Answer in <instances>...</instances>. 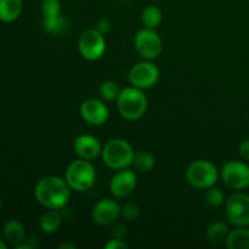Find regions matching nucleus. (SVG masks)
Wrapping results in <instances>:
<instances>
[{
	"instance_id": "5701e85b",
	"label": "nucleus",
	"mask_w": 249,
	"mask_h": 249,
	"mask_svg": "<svg viewBox=\"0 0 249 249\" xmlns=\"http://www.w3.org/2000/svg\"><path fill=\"white\" fill-rule=\"evenodd\" d=\"M121 89L117 85V83H114L113 80H106V82L101 83L99 88V94L102 97V100L105 101H113L117 100Z\"/></svg>"
},
{
	"instance_id": "2eb2a0df",
	"label": "nucleus",
	"mask_w": 249,
	"mask_h": 249,
	"mask_svg": "<svg viewBox=\"0 0 249 249\" xmlns=\"http://www.w3.org/2000/svg\"><path fill=\"white\" fill-rule=\"evenodd\" d=\"M2 236L7 245L17 247L26 240V230L18 220H9L2 228Z\"/></svg>"
},
{
	"instance_id": "2f4dec72",
	"label": "nucleus",
	"mask_w": 249,
	"mask_h": 249,
	"mask_svg": "<svg viewBox=\"0 0 249 249\" xmlns=\"http://www.w3.org/2000/svg\"><path fill=\"white\" fill-rule=\"evenodd\" d=\"M60 249H75L74 245H71V243H62V245L58 247Z\"/></svg>"
},
{
	"instance_id": "4468645a",
	"label": "nucleus",
	"mask_w": 249,
	"mask_h": 249,
	"mask_svg": "<svg viewBox=\"0 0 249 249\" xmlns=\"http://www.w3.org/2000/svg\"><path fill=\"white\" fill-rule=\"evenodd\" d=\"M75 155L82 160H94L101 156L102 146L99 139L92 135H80L75 139L74 145Z\"/></svg>"
},
{
	"instance_id": "9b49d317",
	"label": "nucleus",
	"mask_w": 249,
	"mask_h": 249,
	"mask_svg": "<svg viewBox=\"0 0 249 249\" xmlns=\"http://www.w3.org/2000/svg\"><path fill=\"white\" fill-rule=\"evenodd\" d=\"M138 177L135 173L129 168L117 170L116 174L112 177L109 182V191L114 198L124 199L130 196L136 189Z\"/></svg>"
},
{
	"instance_id": "7c9ffc66",
	"label": "nucleus",
	"mask_w": 249,
	"mask_h": 249,
	"mask_svg": "<svg viewBox=\"0 0 249 249\" xmlns=\"http://www.w3.org/2000/svg\"><path fill=\"white\" fill-rule=\"evenodd\" d=\"M238 152L243 160H249V140H245L238 146Z\"/></svg>"
},
{
	"instance_id": "423d86ee",
	"label": "nucleus",
	"mask_w": 249,
	"mask_h": 249,
	"mask_svg": "<svg viewBox=\"0 0 249 249\" xmlns=\"http://www.w3.org/2000/svg\"><path fill=\"white\" fill-rule=\"evenodd\" d=\"M134 48L143 60L152 61L162 53V39L155 28L145 27L134 36Z\"/></svg>"
},
{
	"instance_id": "7ed1b4c3",
	"label": "nucleus",
	"mask_w": 249,
	"mask_h": 249,
	"mask_svg": "<svg viewBox=\"0 0 249 249\" xmlns=\"http://www.w3.org/2000/svg\"><path fill=\"white\" fill-rule=\"evenodd\" d=\"M134 151L130 142L124 139H111L102 146V162L112 170H122L133 164Z\"/></svg>"
},
{
	"instance_id": "f8f14e48",
	"label": "nucleus",
	"mask_w": 249,
	"mask_h": 249,
	"mask_svg": "<svg viewBox=\"0 0 249 249\" xmlns=\"http://www.w3.org/2000/svg\"><path fill=\"white\" fill-rule=\"evenodd\" d=\"M80 116L89 125L100 126L107 122L109 111L107 105L101 100L88 99L80 105Z\"/></svg>"
},
{
	"instance_id": "393cba45",
	"label": "nucleus",
	"mask_w": 249,
	"mask_h": 249,
	"mask_svg": "<svg viewBox=\"0 0 249 249\" xmlns=\"http://www.w3.org/2000/svg\"><path fill=\"white\" fill-rule=\"evenodd\" d=\"M43 17H53L61 14V4L58 0H43L41 1Z\"/></svg>"
},
{
	"instance_id": "aec40b11",
	"label": "nucleus",
	"mask_w": 249,
	"mask_h": 249,
	"mask_svg": "<svg viewBox=\"0 0 249 249\" xmlns=\"http://www.w3.org/2000/svg\"><path fill=\"white\" fill-rule=\"evenodd\" d=\"M229 226L224 221H214L207 228L206 236L209 242L212 243H221L226 241L229 235Z\"/></svg>"
},
{
	"instance_id": "f3484780",
	"label": "nucleus",
	"mask_w": 249,
	"mask_h": 249,
	"mask_svg": "<svg viewBox=\"0 0 249 249\" xmlns=\"http://www.w3.org/2000/svg\"><path fill=\"white\" fill-rule=\"evenodd\" d=\"M62 220L63 218L60 211H57V209H48V212H45L41 215V218L39 219V228L44 233L51 235V233H55L60 229Z\"/></svg>"
},
{
	"instance_id": "6ab92c4d",
	"label": "nucleus",
	"mask_w": 249,
	"mask_h": 249,
	"mask_svg": "<svg viewBox=\"0 0 249 249\" xmlns=\"http://www.w3.org/2000/svg\"><path fill=\"white\" fill-rule=\"evenodd\" d=\"M43 28L51 36H61L68 31L70 22L61 14L53 17H43Z\"/></svg>"
},
{
	"instance_id": "6e6552de",
	"label": "nucleus",
	"mask_w": 249,
	"mask_h": 249,
	"mask_svg": "<svg viewBox=\"0 0 249 249\" xmlns=\"http://www.w3.org/2000/svg\"><path fill=\"white\" fill-rule=\"evenodd\" d=\"M220 177L230 189L245 190L249 187V165L241 160H229L221 168Z\"/></svg>"
},
{
	"instance_id": "b1692460",
	"label": "nucleus",
	"mask_w": 249,
	"mask_h": 249,
	"mask_svg": "<svg viewBox=\"0 0 249 249\" xmlns=\"http://www.w3.org/2000/svg\"><path fill=\"white\" fill-rule=\"evenodd\" d=\"M204 199H206V203L211 208H219V207H221L225 203V197H224L223 191L218 189V187H215V185L206 190Z\"/></svg>"
},
{
	"instance_id": "c85d7f7f",
	"label": "nucleus",
	"mask_w": 249,
	"mask_h": 249,
	"mask_svg": "<svg viewBox=\"0 0 249 249\" xmlns=\"http://www.w3.org/2000/svg\"><path fill=\"white\" fill-rule=\"evenodd\" d=\"M39 241L36 237H29L26 238L21 245H18L17 247H15L16 249H33L36 247H38Z\"/></svg>"
},
{
	"instance_id": "a878e982",
	"label": "nucleus",
	"mask_w": 249,
	"mask_h": 249,
	"mask_svg": "<svg viewBox=\"0 0 249 249\" xmlns=\"http://www.w3.org/2000/svg\"><path fill=\"white\" fill-rule=\"evenodd\" d=\"M139 215H140V208H139L138 204L128 202L123 207H121V216H123L125 220H136Z\"/></svg>"
},
{
	"instance_id": "412c9836",
	"label": "nucleus",
	"mask_w": 249,
	"mask_h": 249,
	"mask_svg": "<svg viewBox=\"0 0 249 249\" xmlns=\"http://www.w3.org/2000/svg\"><path fill=\"white\" fill-rule=\"evenodd\" d=\"M133 165L135 169L140 173H148L152 170L156 165V158L148 151H136L134 155Z\"/></svg>"
},
{
	"instance_id": "9d476101",
	"label": "nucleus",
	"mask_w": 249,
	"mask_h": 249,
	"mask_svg": "<svg viewBox=\"0 0 249 249\" xmlns=\"http://www.w3.org/2000/svg\"><path fill=\"white\" fill-rule=\"evenodd\" d=\"M225 214L229 223L236 228L249 226V196L236 192L225 201Z\"/></svg>"
},
{
	"instance_id": "72a5a7b5",
	"label": "nucleus",
	"mask_w": 249,
	"mask_h": 249,
	"mask_svg": "<svg viewBox=\"0 0 249 249\" xmlns=\"http://www.w3.org/2000/svg\"><path fill=\"white\" fill-rule=\"evenodd\" d=\"M1 208H2V202L1 199H0V211H1Z\"/></svg>"
},
{
	"instance_id": "f257e3e1",
	"label": "nucleus",
	"mask_w": 249,
	"mask_h": 249,
	"mask_svg": "<svg viewBox=\"0 0 249 249\" xmlns=\"http://www.w3.org/2000/svg\"><path fill=\"white\" fill-rule=\"evenodd\" d=\"M71 187L65 178L49 175L41 178L34 186V197L46 209L61 211L67 207L71 198Z\"/></svg>"
},
{
	"instance_id": "f03ea898",
	"label": "nucleus",
	"mask_w": 249,
	"mask_h": 249,
	"mask_svg": "<svg viewBox=\"0 0 249 249\" xmlns=\"http://www.w3.org/2000/svg\"><path fill=\"white\" fill-rule=\"evenodd\" d=\"M116 101L119 114L126 121H138L147 109V97L142 90L133 85L121 89Z\"/></svg>"
},
{
	"instance_id": "bb28decb",
	"label": "nucleus",
	"mask_w": 249,
	"mask_h": 249,
	"mask_svg": "<svg viewBox=\"0 0 249 249\" xmlns=\"http://www.w3.org/2000/svg\"><path fill=\"white\" fill-rule=\"evenodd\" d=\"M111 235L113 238H119V240H124L128 235V229L123 225V224H113V228L111 230Z\"/></svg>"
},
{
	"instance_id": "20e7f679",
	"label": "nucleus",
	"mask_w": 249,
	"mask_h": 249,
	"mask_svg": "<svg viewBox=\"0 0 249 249\" xmlns=\"http://www.w3.org/2000/svg\"><path fill=\"white\" fill-rule=\"evenodd\" d=\"M65 180L73 191L84 192L91 189L96 180V170L91 160H75L68 164Z\"/></svg>"
},
{
	"instance_id": "1a4fd4ad",
	"label": "nucleus",
	"mask_w": 249,
	"mask_h": 249,
	"mask_svg": "<svg viewBox=\"0 0 249 249\" xmlns=\"http://www.w3.org/2000/svg\"><path fill=\"white\" fill-rule=\"evenodd\" d=\"M160 68L148 60H143L134 65L129 71V82L133 87L141 90L155 87L160 80Z\"/></svg>"
},
{
	"instance_id": "cd10ccee",
	"label": "nucleus",
	"mask_w": 249,
	"mask_h": 249,
	"mask_svg": "<svg viewBox=\"0 0 249 249\" xmlns=\"http://www.w3.org/2000/svg\"><path fill=\"white\" fill-rule=\"evenodd\" d=\"M105 248L106 249H126L128 248V245H126L123 240L112 237L111 240H109L108 242L105 245Z\"/></svg>"
},
{
	"instance_id": "dca6fc26",
	"label": "nucleus",
	"mask_w": 249,
	"mask_h": 249,
	"mask_svg": "<svg viewBox=\"0 0 249 249\" xmlns=\"http://www.w3.org/2000/svg\"><path fill=\"white\" fill-rule=\"evenodd\" d=\"M22 9V0H0V21L5 23L16 21L21 16Z\"/></svg>"
},
{
	"instance_id": "ddd939ff",
	"label": "nucleus",
	"mask_w": 249,
	"mask_h": 249,
	"mask_svg": "<svg viewBox=\"0 0 249 249\" xmlns=\"http://www.w3.org/2000/svg\"><path fill=\"white\" fill-rule=\"evenodd\" d=\"M121 216V206L112 198H104L97 202L91 211V218L100 226L113 225Z\"/></svg>"
},
{
	"instance_id": "c756f323",
	"label": "nucleus",
	"mask_w": 249,
	"mask_h": 249,
	"mask_svg": "<svg viewBox=\"0 0 249 249\" xmlns=\"http://www.w3.org/2000/svg\"><path fill=\"white\" fill-rule=\"evenodd\" d=\"M96 29L105 36L111 31V22L108 19H100L96 24Z\"/></svg>"
},
{
	"instance_id": "0eeeda50",
	"label": "nucleus",
	"mask_w": 249,
	"mask_h": 249,
	"mask_svg": "<svg viewBox=\"0 0 249 249\" xmlns=\"http://www.w3.org/2000/svg\"><path fill=\"white\" fill-rule=\"evenodd\" d=\"M78 50L83 58L88 61H96L104 56L106 51V39L96 28H90L83 32L78 39Z\"/></svg>"
},
{
	"instance_id": "473e14b6",
	"label": "nucleus",
	"mask_w": 249,
	"mask_h": 249,
	"mask_svg": "<svg viewBox=\"0 0 249 249\" xmlns=\"http://www.w3.org/2000/svg\"><path fill=\"white\" fill-rule=\"evenodd\" d=\"M7 248V243L5 242L4 240H0V249H6Z\"/></svg>"
},
{
	"instance_id": "4be33fe9",
	"label": "nucleus",
	"mask_w": 249,
	"mask_h": 249,
	"mask_svg": "<svg viewBox=\"0 0 249 249\" xmlns=\"http://www.w3.org/2000/svg\"><path fill=\"white\" fill-rule=\"evenodd\" d=\"M141 21H142L143 26L147 28L156 29V27L160 26V23L162 22V11L157 6L150 5L142 10Z\"/></svg>"
},
{
	"instance_id": "39448f33",
	"label": "nucleus",
	"mask_w": 249,
	"mask_h": 249,
	"mask_svg": "<svg viewBox=\"0 0 249 249\" xmlns=\"http://www.w3.org/2000/svg\"><path fill=\"white\" fill-rule=\"evenodd\" d=\"M185 177L192 187L197 190H207L216 184L219 170L211 160H197L187 167Z\"/></svg>"
},
{
	"instance_id": "a211bd4d",
	"label": "nucleus",
	"mask_w": 249,
	"mask_h": 249,
	"mask_svg": "<svg viewBox=\"0 0 249 249\" xmlns=\"http://www.w3.org/2000/svg\"><path fill=\"white\" fill-rule=\"evenodd\" d=\"M225 243L229 249H249L248 226H240L231 230L226 237Z\"/></svg>"
}]
</instances>
